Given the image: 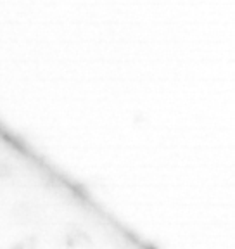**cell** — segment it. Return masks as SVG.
Wrapping results in <instances>:
<instances>
[{
	"mask_svg": "<svg viewBox=\"0 0 235 249\" xmlns=\"http://www.w3.org/2000/svg\"><path fill=\"white\" fill-rule=\"evenodd\" d=\"M12 214L19 223H33L35 220H38V208L33 202L21 201L12 208Z\"/></svg>",
	"mask_w": 235,
	"mask_h": 249,
	"instance_id": "1",
	"label": "cell"
},
{
	"mask_svg": "<svg viewBox=\"0 0 235 249\" xmlns=\"http://www.w3.org/2000/svg\"><path fill=\"white\" fill-rule=\"evenodd\" d=\"M85 239H88V237H86V233L82 232V230H67V233H66L67 248H75L78 242L85 241Z\"/></svg>",
	"mask_w": 235,
	"mask_h": 249,
	"instance_id": "2",
	"label": "cell"
},
{
	"mask_svg": "<svg viewBox=\"0 0 235 249\" xmlns=\"http://www.w3.org/2000/svg\"><path fill=\"white\" fill-rule=\"evenodd\" d=\"M12 175V168L7 163H0V178H7Z\"/></svg>",
	"mask_w": 235,
	"mask_h": 249,
	"instance_id": "3",
	"label": "cell"
},
{
	"mask_svg": "<svg viewBox=\"0 0 235 249\" xmlns=\"http://www.w3.org/2000/svg\"><path fill=\"white\" fill-rule=\"evenodd\" d=\"M11 249H28V248H26V244H24V242H17V244L12 246Z\"/></svg>",
	"mask_w": 235,
	"mask_h": 249,
	"instance_id": "4",
	"label": "cell"
}]
</instances>
